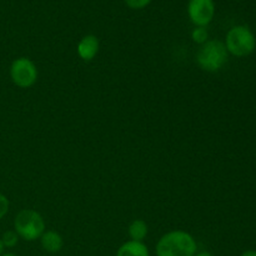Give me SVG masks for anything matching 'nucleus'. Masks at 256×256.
Returning a JSON list of instances; mask_svg holds the SVG:
<instances>
[{"label": "nucleus", "instance_id": "obj_1", "mask_svg": "<svg viewBox=\"0 0 256 256\" xmlns=\"http://www.w3.org/2000/svg\"><path fill=\"white\" fill-rule=\"evenodd\" d=\"M198 244L192 234L182 230H172L162 235L158 242L156 256H194Z\"/></svg>", "mask_w": 256, "mask_h": 256}, {"label": "nucleus", "instance_id": "obj_2", "mask_svg": "<svg viewBox=\"0 0 256 256\" xmlns=\"http://www.w3.org/2000/svg\"><path fill=\"white\" fill-rule=\"evenodd\" d=\"M229 59L226 46L220 40H208L200 46L196 54V62L202 70L209 72H219Z\"/></svg>", "mask_w": 256, "mask_h": 256}, {"label": "nucleus", "instance_id": "obj_3", "mask_svg": "<svg viewBox=\"0 0 256 256\" xmlns=\"http://www.w3.org/2000/svg\"><path fill=\"white\" fill-rule=\"evenodd\" d=\"M224 44L229 54L238 58H244L254 52L256 38L249 26L236 25L228 32Z\"/></svg>", "mask_w": 256, "mask_h": 256}, {"label": "nucleus", "instance_id": "obj_4", "mask_svg": "<svg viewBox=\"0 0 256 256\" xmlns=\"http://www.w3.org/2000/svg\"><path fill=\"white\" fill-rule=\"evenodd\" d=\"M14 230L25 242H35L44 234L45 222L35 210L22 209L15 216Z\"/></svg>", "mask_w": 256, "mask_h": 256}, {"label": "nucleus", "instance_id": "obj_5", "mask_svg": "<svg viewBox=\"0 0 256 256\" xmlns=\"http://www.w3.org/2000/svg\"><path fill=\"white\" fill-rule=\"evenodd\" d=\"M10 78L18 88H32L38 80L36 65L29 58H18L10 65Z\"/></svg>", "mask_w": 256, "mask_h": 256}, {"label": "nucleus", "instance_id": "obj_6", "mask_svg": "<svg viewBox=\"0 0 256 256\" xmlns=\"http://www.w3.org/2000/svg\"><path fill=\"white\" fill-rule=\"evenodd\" d=\"M188 15L195 26L206 28L212 22L215 15L214 0H189Z\"/></svg>", "mask_w": 256, "mask_h": 256}, {"label": "nucleus", "instance_id": "obj_7", "mask_svg": "<svg viewBox=\"0 0 256 256\" xmlns=\"http://www.w3.org/2000/svg\"><path fill=\"white\" fill-rule=\"evenodd\" d=\"M100 42L95 35H85L78 44V55L84 62H92L99 52Z\"/></svg>", "mask_w": 256, "mask_h": 256}, {"label": "nucleus", "instance_id": "obj_8", "mask_svg": "<svg viewBox=\"0 0 256 256\" xmlns=\"http://www.w3.org/2000/svg\"><path fill=\"white\" fill-rule=\"evenodd\" d=\"M40 244H42V249L45 252L55 254V252H60L62 249L64 240H62V236L58 232L48 230V232H44V234L40 236Z\"/></svg>", "mask_w": 256, "mask_h": 256}, {"label": "nucleus", "instance_id": "obj_9", "mask_svg": "<svg viewBox=\"0 0 256 256\" xmlns=\"http://www.w3.org/2000/svg\"><path fill=\"white\" fill-rule=\"evenodd\" d=\"M116 256H150V254L144 242L130 240L119 248Z\"/></svg>", "mask_w": 256, "mask_h": 256}, {"label": "nucleus", "instance_id": "obj_10", "mask_svg": "<svg viewBox=\"0 0 256 256\" xmlns=\"http://www.w3.org/2000/svg\"><path fill=\"white\" fill-rule=\"evenodd\" d=\"M128 232H129V236L132 238V240L142 242V240L146 238L149 229H148V224L144 222V220L136 219L129 225Z\"/></svg>", "mask_w": 256, "mask_h": 256}, {"label": "nucleus", "instance_id": "obj_11", "mask_svg": "<svg viewBox=\"0 0 256 256\" xmlns=\"http://www.w3.org/2000/svg\"><path fill=\"white\" fill-rule=\"evenodd\" d=\"M192 38L196 44L202 45L209 40V32L205 26H195V29L192 32Z\"/></svg>", "mask_w": 256, "mask_h": 256}, {"label": "nucleus", "instance_id": "obj_12", "mask_svg": "<svg viewBox=\"0 0 256 256\" xmlns=\"http://www.w3.org/2000/svg\"><path fill=\"white\" fill-rule=\"evenodd\" d=\"M0 239H2L4 248H14L16 246L18 242H19V235L15 232V230H8L2 234Z\"/></svg>", "mask_w": 256, "mask_h": 256}, {"label": "nucleus", "instance_id": "obj_13", "mask_svg": "<svg viewBox=\"0 0 256 256\" xmlns=\"http://www.w3.org/2000/svg\"><path fill=\"white\" fill-rule=\"evenodd\" d=\"M152 2V0H124L126 6L134 10L144 9V8H146Z\"/></svg>", "mask_w": 256, "mask_h": 256}, {"label": "nucleus", "instance_id": "obj_14", "mask_svg": "<svg viewBox=\"0 0 256 256\" xmlns=\"http://www.w3.org/2000/svg\"><path fill=\"white\" fill-rule=\"evenodd\" d=\"M9 208H10L9 199H8L4 194L0 192V220H2V218H5V215H6L8 212H9Z\"/></svg>", "mask_w": 256, "mask_h": 256}, {"label": "nucleus", "instance_id": "obj_15", "mask_svg": "<svg viewBox=\"0 0 256 256\" xmlns=\"http://www.w3.org/2000/svg\"><path fill=\"white\" fill-rule=\"evenodd\" d=\"M240 256H256V250H246Z\"/></svg>", "mask_w": 256, "mask_h": 256}, {"label": "nucleus", "instance_id": "obj_16", "mask_svg": "<svg viewBox=\"0 0 256 256\" xmlns=\"http://www.w3.org/2000/svg\"><path fill=\"white\" fill-rule=\"evenodd\" d=\"M194 256H214V255L210 254V252H196Z\"/></svg>", "mask_w": 256, "mask_h": 256}, {"label": "nucleus", "instance_id": "obj_17", "mask_svg": "<svg viewBox=\"0 0 256 256\" xmlns=\"http://www.w3.org/2000/svg\"><path fill=\"white\" fill-rule=\"evenodd\" d=\"M2 252H4V245H2V239H0V255H2Z\"/></svg>", "mask_w": 256, "mask_h": 256}, {"label": "nucleus", "instance_id": "obj_18", "mask_svg": "<svg viewBox=\"0 0 256 256\" xmlns=\"http://www.w3.org/2000/svg\"><path fill=\"white\" fill-rule=\"evenodd\" d=\"M0 256H16V255L12 254V252H5V254H4V252H2V254L0 255Z\"/></svg>", "mask_w": 256, "mask_h": 256}]
</instances>
